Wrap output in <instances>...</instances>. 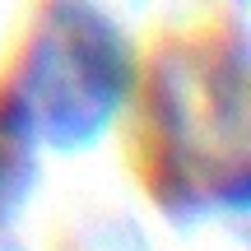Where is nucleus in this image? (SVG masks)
Listing matches in <instances>:
<instances>
[{
  "label": "nucleus",
  "mask_w": 251,
  "mask_h": 251,
  "mask_svg": "<svg viewBox=\"0 0 251 251\" xmlns=\"http://www.w3.org/2000/svg\"><path fill=\"white\" fill-rule=\"evenodd\" d=\"M144 93L153 191L177 214L247 209V51L242 37H186L158 51Z\"/></svg>",
  "instance_id": "nucleus-1"
},
{
  "label": "nucleus",
  "mask_w": 251,
  "mask_h": 251,
  "mask_svg": "<svg viewBox=\"0 0 251 251\" xmlns=\"http://www.w3.org/2000/svg\"><path fill=\"white\" fill-rule=\"evenodd\" d=\"M140 51L98 0H47L14 70V102L37 144L79 153L135 102Z\"/></svg>",
  "instance_id": "nucleus-2"
},
{
  "label": "nucleus",
  "mask_w": 251,
  "mask_h": 251,
  "mask_svg": "<svg viewBox=\"0 0 251 251\" xmlns=\"http://www.w3.org/2000/svg\"><path fill=\"white\" fill-rule=\"evenodd\" d=\"M98 242H102V251H144V247H140L144 237H140V242H135V237H112L107 228H102V237H98Z\"/></svg>",
  "instance_id": "nucleus-3"
},
{
  "label": "nucleus",
  "mask_w": 251,
  "mask_h": 251,
  "mask_svg": "<svg viewBox=\"0 0 251 251\" xmlns=\"http://www.w3.org/2000/svg\"><path fill=\"white\" fill-rule=\"evenodd\" d=\"M0 228H5V224H0Z\"/></svg>",
  "instance_id": "nucleus-4"
}]
</instances>
